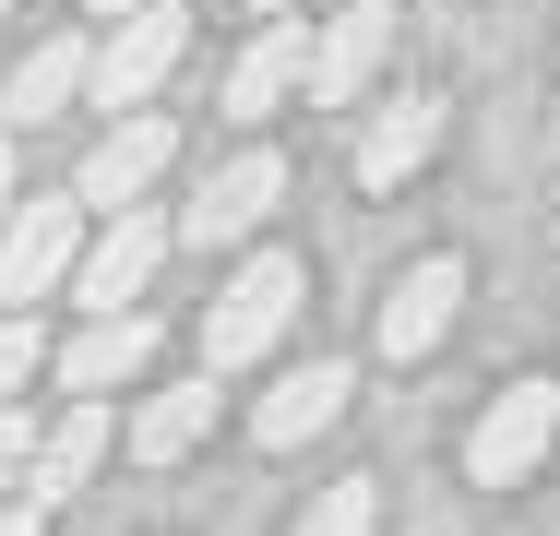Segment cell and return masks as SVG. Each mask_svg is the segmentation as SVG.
<instances>
[{
  "mask_svg": "<svg viewBox=\"0 0 560 536\" xmlns=\"http://www.w3.org/2000/svg\"><path fill=\"white\" fill-rule=\"evenodd\" d=\"M167 155H179V131H167L155 107H119L108 131L84 143V167H72V191H84L96 214H119V203H143V191L167 179Z\"/></svg>",
  "mask_w": 560,
  "mask_h": 536,
  "instance_id": "obj_5",
  "label": "cell"
},
{
  "mask_svg": "<svg viewBox=\"0 0 560 536\" xmlns=\"http://www.w3.org/2000/svg\"><path fill=\"white\" fill-rule=\"evenodd\" d=\"M143 358H155V322L143 311H96L48 370H60V394H119V382H143Z\"/></svg>",
  "mask_w": 560,
  "mask_h": 536,
  "instance_id": "obj_12",
  "label": "cell"
},
{
  "mask_svg": "<svg viewBox=\"0 0 560 536\" xmlns=\"http://www.w3.org/2000/svg\"><path fill=\"white\" fill-rule=\"evenodd\" d=\"M215 382L226 370H203V382H167V394H143V418H131V465H179L203 429H215Z\"/></svg>",
  "mask_w": 560,
  "mask_h": 536,
  "instance_id": "obj_16",
  "label": "cell"
},
{
  "mask_svg": "<svg viewBox=\"0 0 560 536\" xmlns=\"http://www.w3.org/2000/svg\"><path fill=\"white\" fill-rule=\"evenodd\" d=\"M0 12H12V0H0Z\"/></svg>",
  "mask_w": 560,
  "mask_h": 536,
  "instance_id": "obj_24",
  "label": "cell"
},
{
  "mask_svg": "<svg viewBox=\"0 0 560 536\" xmlns=\"http://www.w3.org/2000/svg\"><path fill=\"white\" fill-rule=\"evenodd\" d=\"M0 536H48V501H0Z\"/></svg>",
  "mask_w": 560,
  "mask_h": 536,
  "instance_id": "obj_20",
  "label": "cell"
},
{
  "mask_svg": "<svg viewBox=\"0 0 560 536\" xmlns=\"http://www.w3.org/2000/svg\"><path fill=\"white\" fill-rule=\"evenodd\" d=\"M84 84H96V48H84V36H36V48H24V72H12V96H0V119H12V131H36V119H60Z\"/></svg>",
  "mask_w": 560,
  "mask_h": 536,
  "instance_id": "obj_15",
  "label": "cell"
},
{
  "mask_svg": "<svg viewBox=\"0 0 560 536\" xmlns=\"http://www.w3.org/2000/svg\"><path fill=\"white\" fill-rule=\"evenodd\" d=\"M24 465H36V429L0 406V501H24Z\"/></svg>",
  "mask_w": 560,
  "mask_h": 536,
  "instance_id": "obj_19",
  "label": "cell"
},
{
  "mask_svg": "<svg viewBox=\"0 0 560 536\" xmlns=\"http://www.w3.org/2000/svg\"><path fill=\"white\" fill-rule=\"evenodd\" d=\"M36 370H48V334H36V311H0V406H12Z\"/></svg>",
  "mask_w": 560,
  "mask_h": 536,
  "instance_id": "obj_18",
  "label": "cell"
},
{
  "mask_svg": "<svg viewBox=\"0 0 560 536\" xmlns=\"http://www.w3.org/2000/svg\"><path fill=\"white\" fill-rule=\"evenodd\" d=\"M549 441H560V382H501L489 406H477V429H465V477L477 489H525L537 465H549Z\"/></svg>",
  "mask_w": 560,
  "mask_h": 536,
  "instance_id": "obj_3",
  "label": "cell"
},
{
  "mask_svg": "<svg viewBox=\"0 0 560 536\" xmlns=\"http://www.w3.org/2000/svg\"><path fill=\"white\" fill-rule=\"evenodd\" d=\"M453 311H465V263L430 250V263H406V275H394V299H382L370 334H382V358H430V346L453 334Z\"/></svg>",
  "mask_w": 560,
  "mask_h": 536,
  "instance_id": "obj_8",
  "label": "cell"
},
{
  "mask_svg": "<svg viewBox=\"0 0 560 536\" xmlns=\"http://www.w3.org/2000/svg\"><path fill=\"white\" fill-rule=\"evenodd\" d=\"M84 238H96V203H84V191H60V203H12V214H0V311H36L48 287H72Z\"/></svg>",
  "mask_w": 560,
  "mask_h": 536,
  "instance_id": "obj_2",
  "label": "cell"
},
{
  "mask_svg": "<svg viewBox=\"0 0 560 536\" xmlns=\"http://www.w3.org/2000/svg\"><path fill=\"white\" fill-rule=\"evenodd\" d=\"M299 84H311V24H299V12H262V36H250L238 72H226V119H275Z\"/></svg>",
  "mask_w": 560,
  "mask_h": 536,
  "instance_id": "obj_10",
  "label": "cell"
},
{
  "mask_svg": "<svg viewBox=\"0 0 560 536\" xmlns=\"http://www.w3.org/2000/svg\"><path fill=\"white\" fill-rule=\"evenodd\" d=\"M24 203V155H12V131H0V214Z\"/></svg>",
  "mask_w": 560,
  "mask_h": 536,
  "instance_id": "obj_21",
  "label": "cell"
},
{
  "mask_svg": "<svg viewBox=\"0 0 560 536\" xmlns=\"http://www.w3.org/2000/svg\"><path fill=\"white\" fill-rule=\"evenodd\" d=\"M250 12H299V0H250Z\"/></svg>",
  "mask_w": 560,
  "mask_h": 536,
  "instance_id": "obj_23",
  "label": "cell"
},
{
  "mask_svg": "<svg viewBox=\"0 0 560 536\" xmlns=\"http://www.w3.org/2000/svg\"><path fill=\"white\" fill-rule=\"evenodd\" d=\"M96 465H108V394H72V418H60V429H36L24 501H48V513H60V501H72V489H84Z\"/></svg>",
  "mask_w": 560,
  "mask_h": 536,
  "instance_id": "obj_13",
  "label": "cell"
},
{
  "mask_svg": "<svg viewBox=\"0 0 560 536\" xmlns=\"http://www.w3.org/2000/svg\"><path fill=\"white\" fill-rule=\"evenodd\" d=\"M382 60H394V0L335 12V24L311 36V107H358L370 84H382Z\"/></svg>",
  "mask_w": 560,
  "mask_h": 536,
  "instance_id": "obj_7",
  "label": "cell"
},
{
  "mask_svg": "<svg viewBox=\"0 0 560 536\" xmlns=\"http://www.w3.org/2000/svg\"><path fill=\"white\" fill-rule=\"evenodd\" d=\"M430 155H442V96H394L358 131V179H370V191H406Z\"/></svg>",
  "mask_w": 560,
  "mask_h": 536,
  "instance_id": "obj_14",
  "label": "cell"
},
{
  "mask_svg": "<svg viewBox=\"0 0 560 536\" xmlns=\"http://www.w3.org/2000/svg\"><path fill=\"white\" fill-rule=\"evenodd\" d=\"M370 525H382V489L370 477H335V489H311V513L287 536H370Z\"/></svg>",
  "mask_w": 560,
  "mask_h": 536,
  "instance_id": "obj_17",
  "label": "cell"
},
{
  "mask_svg": "<svg viewBox=\"0 0 560 536\" xmlns=\"http://www.w3.org/2000/svg\"><path fill=\"white\" fill-rule=\"evenodd\" d=\"M155 263H167V226L143 203H119V214H96V238H84V263H72V299H84V311H119V299L155 287Z\"/></svg>",
  "mask_w": 560,
  "mask_h": 536,
  "instance_id": "obj_6",
  "label": "cell"
},
{
  "mask_svg": "<svg viewBox=\"0 0 560 536\" xmlns=\"http://www.w3.org/2000/svg\"><path fill=\"white\" fill-rule=\"evenodd\" d=\"M346 394H358V370H346V358H311V370H287V382L250 406V441H262V453H299V441H323V429L346 418Z\"/></svg>",
  "mask_w": 560,
  "mask_h": 536,
  "instance_id": "obj_9",
  "label": "cell"
},
{
  "mask_svg": "<svg viewBox=\"0 0 560 536\" xmlns=\"http://www.w3.org/2000/svg\"><path fill=\"white\" fill-rule=\"evenodd\" d=\"M299 299H311V263H299V250H250V263L215 287L203 370H250V358H275V346H287V322H299Z\"/></svg>",
  "mask_w": 560,
  "mask_h": 536,
  "instance_id": "obj_1",
  "label": "cell"
},
{
  "mask_svg": "<svg viewBox=\"0 0 560 536\" xmlns=\"http://www.w3.org/2000/svg\"><path fill=\"white\" fill-rule=\"evenodd\" d=\"M191 60V12L179 0H143V12H119L108 36H96V107H155V84Z\"/></svg>",
  "mask_w": 560,
  "mask_h": 536,
  "instance_id": "obj_4",
  "label": "cell"
},
{
  "mask_svg": "<svg viewBox=\"0 0 560 536\" xmlns=\"http://www.w3.org/2000/svg\"><path fill=\"white\" fill-rule=\"evenodd\" d=\"M275 203H287V155H275V143H250L238 167H215V191L179 214V238H203V250H215V238H250Z\"/></svg>",
  "mask_w": 560,
  "mask_h": 536,
  "instance_id": "obj_11",
  "label": "cell"
},
{
  "mask_svg": "<svg viewBox=\"0 0 560 536\" xmlns=\"http://www.w3.org/2000/svg\"><path fill=\"white\" fill-rule=\"evenodd\" d=\"M96 12H108V24H119V12H143V0H96Z\"/></svg>",
  "mask_w": 560,
  "mask_h": 536,
  "instance_id": "obj_22",
  "label": "cell"
}]
</instances>
